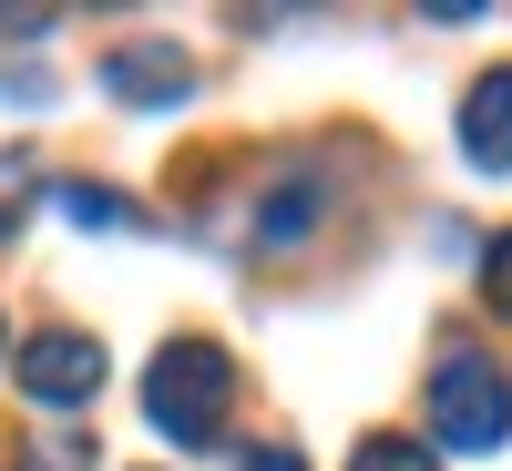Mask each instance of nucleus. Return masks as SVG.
<instances>
[{
  "mask_svg": "<svg viewBox=\"0 0 512 471\" xmlns=\"http://www.w3.org/2000/svg\"><path fill=\"white\" fill-rule=\"evenodd\" d=\"M226 410H236V359L216 338H175L154 369H144V420L185 451H216L226 441Z\"/></svg>",
  "mask_w": 512,
  "mask_h": 471,
  "instance_id": "nucleus-1",
  "label": "nucleus"
},
{
  "mask_svg": "<svg viewBox=\"0 0 512 471\" xmlns=\"http://www.w3.org/2000/svg\"><path fill=\"white\" fill-rule=\"evenodd\" d=\"M52 205L72 226H134V205H123L113 185H93V175H72V185H52Z\"/></svg>",
  "mask_w": 512,
  "mask_h": 471,
  "instance_id": "nucleus-7",
  "label": "nucleus"
},
{
  "mask_svg": "<svg viewBox=\"0 0 512 471\" xmlns=\"http://www.w3.org/2000/svg\"><path fill=\"white\" fill-rule=\"evenodd\" d=\"M236 471H308V461H297V451H287V441H256V451H246V461H236Z\"/></svg>",
  "mask_w": 512,
  "mask_h": 471,
  "instance_id": "nucleus-11",
  "label": "nucleus"
},
{
  "mask_svg": "<svg viewBox=\"0 0 512 471\" xmlns=\"http://www.w3.org/2000/svg\"><path fill=\"white\" fill-rule=\"evenodd\" d=\"M21 390L41 410H82L103 390V338H82V328H41L31 349H21Z\"/></svg>",
  "mask_w": 512,
  "mask_h": 471,
  "instance_id": "nucleus-4",
  "label": "nucleus"
},
{
  "mask_svg": "<svg viewBox=\"0 0 512 471\" xmlns=\"http://www.w3.org/2000/svg\"><path fill=\"white\" fill-rule=\"evenodd\" d=\"M349 471H431V441H400V431H379V441H359V461Z\"/></svg>",
  "mask_w": 512,
  "mask_h": 471,
  "instance_id": "nucleus-8",
  "label": "nucleus"
},
{
  "mask_svg": "<svg viewBox=\"0 0 512 471\" xmlns=\"http://www.w3.org/2000/svg\"><path fill=\"white\" fill-rule=\"evenodd\" d=\"M103 93H113L123 113H175V103L195 93V52H185V41H164V31L113 41V52H103Z\"/></svg>",
  "mask_w": 512,
  "mask_h": 471,
  "instance_id": "nucleus-3",
  "label": "nucleus"
},
{
  "mask_svg": "<svg viewBox=\"0 0 512 471\" xmlns=\"http://www.w3.org/2000/svg\"><path fill=\"white\" fill-rule=\"evenodd\" d=\"M0 349H11V328H0Z\"/></svg>",
  "mask_w": 512,
  "mask_h": 471,
  "instance_id": "nucleus-12",
  "label": "nucleus"
},
{
  "mask_svg": "<svg viewBox=\"0 0 512 471\" xmlns=\"http://www.w3.org/2000/svg\"><path fill=\"white\" fill-rule=\"evenodd\" d=\"M318 216H328L318 175H287V185H267V205H256V236H267V246H297V236H308Z\"/></svg>",
  "mask_w": 512,
  "mask_h": 471,
  "instance_id": "nucleus-6",
  "label": "nucleus"
},
{
  "mask_svg": "<svg viewBox=\"0 0 512 471\" xmlns=\"http://www.w3.org/2000/svg\"><path fill=\"white\" fill-rule=\"evenodd\" d=\"M502 441H512V369L482 359V349H441V369H431V451L482 461Z\"/></svg>",
  "mask_w": 512,
  "mask_h": 471,
  "instance_id": "nucleus-2",
  "label": "nucleus"
},
{
  "mask_svg": "<svg viewBox=\"0 0 512 471\" xmlns=\"http://www.w3.org/2000/svg\"><path fill=\"white\" fill-rule=\"evenodd\" d=\"M482 297L512 318V236H492V246H482Z\"/></svg>",
  "mask_w": 512,
  "mask_h": 471,
  "instance_id": "nucleus-10",
  "label": "nucleus"
},
{
  "mask_svg": "<svg viewBox=\"0 0 512 471\" xmlns=\"http://www.w3.org/2000/svg\"><path fill=\"white\" fill-rule=\"evenodd\" d=\"M461 154H472V175H512V62H492L461 93Z\"/></svg>",
  "mask_w": 512,
  "mask_h": 471,
  "instance_id": "nucleus-5",
  "label": "nucleus"
},
{
  "mask_svg": "<svg viewBox=\"0 0 512 471\" xmlns=\"http://www.w3.org/2000/svg\"><path fill=\"white\" fill-rule=\"evenodd\" d=\"M21 471H93V441H82V431H52V441H21Z\"/></svg>",
  "mask_w": 512,
  "mask_h": 471,
  "instance_id": "nucleus-9",
  "label": "nucleus"
}]
</instances>
